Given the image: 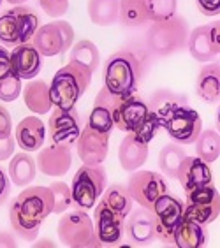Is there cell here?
<instances>
[{"label": "cell", "mask_w": 220, "mask_h": 248, "mask_svg": "<svg viewBox=\"0 0 220 248\" xmlns=\"http://www.w3.org/2000/svg\"><path fill=\"white\" fill-rule=\"evenodd\" d=\"M55 197L49 186H27L9 206L11 227L25 241H35L41 224L53 213Z\"/></svg>", "instance_id": "cell-1"}, {"label": "cell", "mask_w": 220, "mask_h": 248, "mask_svg": "<svg viewBox=\"0 0 220 248\" xmlns=\"http://www.w3.org/2000/svg\"><path fill=\"white\" fill-rule=\"evenodd\" d=\"M146 65L138 49L124 48L110 55L104 65V86L111 93L127 97L136 93Z\"/></svg>", "instance_id": "cell-2"}, {"label": "cell", "mask_w": 220, "mask_h": 248, "mask_svg": "<svg viewBox=\"0 0 220 248\" xmlns=\"http://www.w3.org/2000/svg\"><path fill=\"white\" fill-rule=\"evenodd\" d=\"M189 23L180 15H174L166 21H152L144 35V46L153 57H169L187 48L189 43Z\"/></svg>", "instance_id": "cell-3"}, {"label": "cell", "mask_w": 220, "mask_h": 248, "mask_svg": "<svg viewBox=\"0 0 220 248\" xmlns=\"http://www.w3.org/2000/svg\"><path fill=\"white\" fill-rule=\"evenodd\" d=\"M92 74L94 72L74 62H69L67 65L58 69L51 79V85H49L53 106L62 108V109L76 108L78 100L81 99V95L90 86Z\"/></svg>", "instance_id": "cell-4"}, {"label": "cell", "mask_w": 220, "mask_h": 248, "mask_svg": "<svg viewBox=\"0 0 220 248\" xmlns=\"http://www.w3.org/2000/svg\"><path fill=\"white\" fill-rule=\"evenodd\" d=\"M39 30V15L30 5H15L0 16V43L4 46L32 43Z\"/></svg>", "instance_id": "cell-5"}, {"label": "cell", "mask_w": 220, "mask_h": 248, "mask_svg": "<svg viewBox=\"0 0 220 248\" xmlns=\"http://www.w3.org/2000/svg\"><path fill=\"white\" fill-rule=\"evenodd\" d=\"M58 239L71 248H97L102 247L97 236L95 222L85 210H74L60 217L58 220Z\"/></svg>", "instance_id": "cell-6"}, {"label": "cell", "mask_w": 220, "mask_h": 248, "mask_svg": "<svg viewBox=\"0 0 220 248\" xmlns=\"http://www.w3.org/2000/svg\"><path fill=\"white\" fill-rule=\"evenodd\" d=\"M108 186V174L101 166L83 164L72 178V202L79 210H90Z\"/></svg>", "instance_id": "cell-7"}, {"label": "cell", "mask_w": 220, "mask_h": 248, "mask_svg": "<svg viewBox=\"0 0 220 248\" xmlns=\"http://www.w3.org/2000/svg\"><path fill=\"white\" fill-rule=\"evenodd\" d=\"M32 44L39 49L43 57H57L62 55L74 44V29L63 19H55L51 23L39 27Z\"/></svg>", "instance_id": "cell-8"}, {"label": "cell", "mask_w": 220, "mask_h": 248, "mask_svg": "<svg viewBox=\"0 0 220 248\" xmlns=\"http://www.w3.org/2000/svg\"><path fill=\"white\" fill-rule=\"evenodd\" d=\"M220 215V194L213 183L199 186L187 192L185 218H190L197 224L208 225L215 222Z\"/></svg>", "instance_id": "cell-9"}, {"label": "cell", "mask_w": 220, "mask_h": 248, "mask_svg": "<svg viewBox=\"0 0 220 248\" xmlns=\"http://www.w3.org/2000/svg\"><path fill=\"white\" fill-rule=\"evenodd\" d=\"M153 213L157 222V239L166 245H173L178 225L185 218V202L168 192L157 199L153 206Z\"/></svg>", "instance_id": "cell-10"}, {"label": "cell", "mask_w": 220, "mask_h": 248, "mask_svg": "<svg viewBox=\"0 0 220 248\" xmlns=\"http://www.w3.org/2000/svg\"><path fill=\"white\" fill-rule=\"evenodd\" d=\"M127 186H129L130 196L134 197L136 202L139 206L150 208V210H153L157 199L162 197L164 194H168L169 188L162 174L153 171H139V169L130 172Z\"/></svg>", "instance_id": "cell-11"}, {"label": "cell", "mask_w": 220, "mask_h": 248, "mask_svg": "<svg viewBox=\"0 0 220 248\" xmlns=\"http://www.w3.org/2000/svg\"><path fill=\"white\" fill-rule=\"evenodd\" d=\"M83 132L81 116L78 115V111L62 109L55 108L48 120V136L53 144H65V146H74L78 139Z\"/></svg>", "instance_id": "cell-12"}, {"label": "cell", "mask_w": 220, "mask_h": 248, "mask_svg": "<svg viewBox=\"0 0 220 248\" xmlns=\"http://www.w3.org/2000/svg\"><path fill=\"white\" fill-rule=\"evenodd\" d=\"M164 129L173 141L182 144H190L196 143L199 134L203 132V122L196 109L183 106V108H178L176 111H173L169 115V118L164 124Z\"/></svg>", "instance_id": "cell-13"}, {"label": "cell", "mask_w": 220, "mask_h": 248, "mask_svg": "<svg viewBox=\"0 0 220 248\" xmlns=\"http://www.w3.org/2000/svg\"><path fill=\"white\" fill-rule=\"evenodd\" d=\"M148 102L136 93L127 97H120L116 99V104L113 108V120H115V127L122 132H134L141 122L148 115Z\"/></svg>", "instance_id": "cell-14"}, {"label": "cell", "mask_w": 220, "mask_h": 248, "mask_svg": "<svg viewBox=\"0 0 220 248\" xmlns=\"http://www.w3.org/2000/svg\"><path fill=\"white\" fill-rule=\"evenodd\" d=\"M110 136L111 134L99 132L90 125H85L76 143L78 157L81 158V162L88 166H101L110 152Z\"/></svg>", "instance_id": "cell-15"}, {"label": "cell", "mask_w": 220, "mask_h": 248, "mask_svg": "<svg viewBox=\"0 0 220 248\" xmlns=\"http://www.w3.org/2000/svg\"><path fill=\"white\" fill-rule=\"evenodd\" d=\"M125 218L118 211L111 210L110 206L99 201L94 211V222H95L97 236L102 245H118L125 232Z\"/></svg>", "instance_id": "cell-16"}, {"label": "cell", "mask_w": 220, "mask_h": 248, "mask_svg": "<svg viewBox=\"0 0 220 248\" xmlns=\"http://www.w3.org/2000/svg\"><path fill=\"white\" fill-rule=\"evenodd\" d=\"M125 232L134 245H150L153 239H157V222L153 210L139 206L138 210L130 211V215L125 218Z\"/></svg>", "instance_id": "cell-17"}, {"label": "cell", "mask_w": 220, "mask_h": 248, "mask_svg": "<svg viewBox=\"0 0 220 248\" xmlns=\"http://www.w3.org/2000/svg\"><path fill=\"white\" fill-rule=\"evenodd\" d=\"M72 153L71 146L65 144H49L37 155L39 171L46 176H65L71 169Z\"/></svg>", "instance_id": "cell-18"}, {"label": "cell", "mask_w": 220, "mask_h": 248, "mask_svg": "<svg viewBox=\"0 0 220 248\" xmlns=\"http://www.w3.org/2000/svg\"><path fill=\"white\" fill-rule=\"evenodd\" d=\"M13 74L21 79H34L43 67V55L32 43L18 44L11 51Z\"/></svg>", "instance_id": "cell-19"}, {"label": "cell", "mask_w": 220, "mask_h": 248, "mask_svg": "<svg viewBox=\"0 0 220 248\" xmlns=\"http://www.w3.org/2000/svg\"><path fill=\"white\" fill-rule=\"evenodd\" d=\"M118 95L111 93L106 86H102L99 93H97L95 100H94V108L88 116L86 125H90L92 129L99 130V132L111 134L113 127H115V120H113V108L116 104Z\"/></svg>", "instance_id": "cell-20"}, {"label": "cell", "mask_w": 220, "mask_h": 248, "mask_svg": "<svg viewBox=\"0 0 220 248\" xmlns=\"http://www.w3.org/2000/svg\"><path fill=\"white\" fill-rule=\"evenodd\" d=\"M178 182L185 194L199 186L211 185L213 174H211L210 162L203 160L201 157H187L178 171Z\"/></svg>", "instance_id": "cell-21"}, {"label": "cell", "mask_w": 220, "mask_h": 248, "mask_svg": "<svg viewBox=\"0 0 220 248\" xmlns=\"http://www.w3.org/2000/svg\"><path fill=\"white\" fill-rule=\"evenodd\" d=\"M148 158V143H144L134 132H127L118 148V162L125 172H134Z\"/></svg>", "instance_id": "cell-22"}, {"label": "cell", "mask_w": 220, "mask_h": 248, "mask_svg": "<svg viewBox=\"0 0 220 248\" xmlns=\"http://www.w3.org/2000/svg\"><path fill=\"white\" fill-rule=\"evenodd\" d=\"M15 139L23 152H37L46 139V127L37 116H27L15 129Z\"/></svg>", "instance_id": "cell-23"}, {"label": "cell", "mask_w": 220, "mask_h": 248, "mask_svg": "<svg viewBox=\"0 0 220 248\" xmlns=\"http://www.w3.org/2000/svg\"><path fill=\"white\" fill-rule=\"evenodd\" d=\"M196 92L199 99L208 104L220 100V63L211 62L203 67L196 79Z\"/></svg>", "instance_id": "cell-24"}, {"label": "cell", "mask_w": 220, "mask_h": 248, "mask_svg": "<svg viewBox=\"0 0 220 248\" xmlns=\"http://www.w3.org/2000/svg\"><path fill=\"white\" fill-rule=\"evenodd\" d=\"M23 100L34 115H46L53 108L49 85L41 79H29V85L23 86Z\"/></svg>", "instance_id": "cell-25"}, {"label": "cell", "mask_w": 220, "mask_h": 248, "mask_svg": "<svg viewBox=\"0 0 220 248\" xmlns=\"http://www.w3.org/2000/svg\"><path fill=\"white\" fill-rule=\"evenodd\" d=\"M183 106H189L187 104V97L169 90V88H160V90L153 92L148 100L150 111L160 118L162 125L166 124V120L169 118L173 111H176L178 108H183Z\"/></svg>", "instance_id": "cell-26"}, {"label": "cell", "mask_w": 220, "mask_h": 248, "mask_svg": "<svg viewBox=\"0 0 220 248\" xmlns=\"http://www.w3.org/2000/svg\"><path fill=\"white\" fill-rule=\"evenodd\" d=\"M187 49H189V53H190V57L194 60L201 63L215 60L217 51L213 49V44H211L210 39V23L199 25L194 30H190Z\"/></svg>", "instance_id": "cell-27"}, {"label": "cell", "mask_w": 220, "mask_h": 248, "mask_svg": "<svg viewBox=\"0 0 220 248\" xmlns=\"http://www.w3.org/2000/svg\"><path fill=\"white\" fill-rule=\"evenodd\" d=\"M174 247L178 248H203L208 245L206 225L197 224L190 218H183L174 232Z\"/></svg>", "instance_id": "cell-28"}, {"label": "cell", "mask_w": 220, "mask_h": 248, "mask_svg": "<svg viewBox=\"0 0 220 248\" xmlns=\"http://www.w3.org/2000/svg\"><path fill=\"white\" fill-rule=\"evenodd\" d=\"M86 13L94 25H115L116 21H120V0H88Z\"/></svg>", "instance_id": "cell-29"}, {"label": "cell", "mask_w": 220, "mask_h": 248, "mask_svg": "<svg viewBox=\"0 0 220 248\" xmlns=\"http://www.w3.org/2000/svg\"><path fill=\"white\" fill-rule=\"evenodd\" d=\"M37 162L29 153H18L11 158L9 162V176L11 182L16 186H29L37 176Z\"/></svg>", "instance_id": "cell-30"}, {"label": "cell", "mask_w": 220, "mask_h": 248, "mask_svg": "<svg viewBox=\"0 0 220 248\" xmlns=\"http://www.w3.org/2000/svg\"><path fill=\"white\" fill-rule=\"evenodd\" d=\"M150 21L148 0H120V23L129 29L143 27Z\"/></svg>", "instance_id": "cell-31"}, {"label": "cell", "mask_w": 220, "mask_h": 248, "mask_svg": "<svg viewBox=\"0 0 220 248\" xmlns=\"http://www.w3.org/2000/svg\"><path fill=\"white\" fill-rule=\"evenodd\" d=\"M102 202L108 204L111 210L118 211L120 215L129 217L130 211H132V202H134V197L130 196V190L127 185H122V183H115V185L108 186L102 194Z\"/></svg>", "instance_id": "cell-32"}, {"label": "cell", "mask_w": 220, "mask_h": 248, "mask_svg": "<svg viewBox=\"0 0 220 248\" xmlns=\"http://www.w3.org/2000/svg\"><path fill=\"white\" fill-rule=\"evenodd\" d=\"M69 62L79 63L90 72H95L99 63H101V53L97 46L88 39H81L78 43L72 44L71 55H69Z\"/></svg>", "instance_id": "cell-33"}, {"label": "cell", "mask_w": 220, "mask_h": 248, "mask_svg": "<svg viewBox=\"0 0 220 248\" xmlns=\"http://www.w3.org/2000/svg\"><path fill=\"white\" fill-rule=\"evenodd\" d=\"M187 158L185 150L180 144H166L160 152H158V169L169 178H178V171L182 167L183 160Z\"/></svg>", "instance_id": "cell-34"}, {"label": "cell", "mask_w": 220, "mask_h": 248, "mask_svg": "<svg viewBox=\"0 0 220 248\" xmlns=\"http://www.w3.org/2000/svg\"><path fill=\"white\" fill-rule=\"evenodd\" d=\"M196 153L206 162H215L220 157V132L215 129H204L196 141Z\"/></svg>", "instance_id": "cell-35"}, {"label": "cell", "mask_w": 220, "mask_h": 248, "mask_svg": "<svg viewBox=\"0 0 220 248\" xmlns=\"http://www.w3.org/2000/svg\"><path fill=\"white\" fill-rule=\"evenodd\" d=\"M53 192V197H55V208H53V213L55 215H62L71 208L74 202H72V188L63 182H53L49 185Z\"/></svg>", "instance_id": "cell-36"}, {"label": "cell", "mask_w": 220, "mask_h": 248, "mask_svg": "<svg viewBox=\"0 0 220 248\" xmlns=\"http://www.w3.org/2000/svg\"><path fill=\"white\" fill-rule=\"evenodd\" d=\"M178 0H148L150 21H166L176 15Z\"/></svg>", "instance_id": "cell-37"}, {"label": "cell", "mask_w": 220, "mask_h": 248, "mask_svg": "<svg viewBox=\"0 0 220 248\" xmlns=\"http://www.w3.org/2000/svg\"><path fill=\"white\" fill-rule=\"evenodd\" d=\"M160 129H164V125H162V122H160V118H158L155 113L148 111L146 118L141 122V125H139L138 129L134 130V134L138 136L139 139H141V141H144V143L150 144V141L157 136Z\"/></svg>", "instance_id": "cell-38"}, {"label": "cell", "mask_w": 220, "mask_h": 248, "mask_svg": "<svg viewBox=\"0 0 220 248\" xmlns=\"http://www.w3.org/2000/svg\"><path fill=\"white\" fill-rule=\"evenodd\" d=\"M21 92H23L21 78H18L16 74H11L0 81V100L2 102H13L18 99Z\"/></svg>", "instance_id": "cell-39"}, {"label": "cell", "mask_w": 220, "mask_h": 248, "mask_svg": "<svg viewBox=\"0 0 220 248\" xmlns=\"http://www.w3.org/2000/svg\"><path fill=\"white\" fill-rule=\"evenodd\" d=\"M39 5L49 18H62L69 9V0H39Z\"/></svg>", "instance_id": "cell-40"}, {"label": "cell", "mask_w": 220, "mask_h": 248, "mask_svg": "<svg viewBox=\"0 0 220 248\" xmlns=\"http://www.w3.org/2000/svg\"><path fill=\"white\" fill-rule=\"evenodd\" d=\"M197 9L201 11V15L213 18L220 15V0H196Z\"/></svg>", "instance_id": "cell-41"}, {"label": "cell", "mask_w": 220, "mask_h": 248, "mask_svg": "<svg viewBox=\"0 0 220 248\" xmlns=\"http://www.w3.org/2000/svg\"><path fill=\"white\" fill-rule=\"evenodd\" d=\"M13 74V63H11V53L0 46V81Z\"/></svg>", "instance_id": "cell-42"}, {"label": "cell", "mask_w": 220, "mask_h": 248, "mask_svg": "<svg viewBox=\"0 0 220 248\" xmlns=\"http://www.w3.org/2000/svg\"><path fill=\"white\" fill-rule=\"evenodd\" d=\"M11 130H13V122L9 111L4 106H0V139L11 138Z\"/></svg>", "instance_id": "cell-43"}, {"label": "cell", "mask_w": 220, "mask_h": 248, "mask_svg": "<svg viewBox=\"0 0 220 248\" xmlns=\"http://www.w3.org/2000/svg\"><path fill=\"white\" fill-rule=\"evenodd\" d=\"M9 178L7 176L2 169H0V206L5 204L7 202V199H9L11 196V182H9Z\"/></svg>", "instance_id": "cell-44"}, {"label": "cell", "mask_w": 220, "mask_h": 248, "mask_svg": "<svg viewBox=\"0 0 220 248\" xmlns=\"http://www.w3.org/2000/svg\"><path fill=\"white\" fill-rule=\"evenodd\" d=\"M16 139L13 138H5L0 139V160H7V158L15 153V146H16Z\"/></svg>", "instance_id": "cell-45"}, {"label": "cell", "mask_w": 220, "mask_h": 248, "mask_svg": "<svg viewBox=\"0 0 220 248\" xmlns=\"http://www.w3.org/2000/svg\"><path fill=\"white\" fill-rule=\"evenodd\" d=\"M210 39L213 44V49L217 55H220V21H213L210 23Z\"/></svg>", "instance_id": "cell-46"}, {"label": "cell", "mask_w": 220, "mask_h": 248, "mask_svg": "<svg viewBox=\"0 0 220 248\" xmlns=\"http://www.w3.org/2000/svg\"><path fill=\"white\" fill-rule=\"evenodd\" d=\"M0 247H16V239L9 232H0Z\"/></svg>", "instance_id": "cell-47"}, {"label": "cell", "mask_w": 220, "mask_h": 248, "mask_svg": "<svg viewBox=\"0 0 220 248\" xmlns=\"http://www.w3.org/2000/svg\"><path fill=\"white\" fill-rule=\"evenodd\" d=\"M9 4H13V5H21V4H25L27 0H7Z\"/></svg>", "instance_id": "cell-48"}, {"label": "cell", "mask_w": 220, "mask_h": 248, "mask_svg": "<svg viewBox=\"0 0 220 248\" xmlns=\"http://www.w3.org/2000/svg\"><path fill=\"white\" fill-rule=\"evenodd\" d=\"M39 245H41V247H44V245L51 247V241H49V239H41V241H39Z\"/></svg>", "instance_id": "cell-49"}, {"label": "cell", "mask_w": 220, "mask_h": 248, "mask_svg": "<svg viewBox=\"0 0 220 248\" xmlns=\"http://www.w3.org/2000/svg\"><path fill=\"white\" fill-rule=\"evenodd\" d=\"M217 129H219V132H220V108H219V111H217Z\"/></svg>", "instance_id": "cell-50"}, {"label": "cell", "mask_w": 220, "mask_h": 248, "mask_svg": "<svg viewBox=\"0 0 220 248\" xmlns=\"http://www.w3.org/2000/svg\"><path fill=\"white\" fill-rule=\"evenodd\" d=\"M0 5H2V0H0Z\"/></svg>", "instance_id": "cell-51"}]
</instances>
